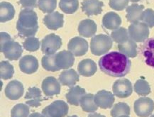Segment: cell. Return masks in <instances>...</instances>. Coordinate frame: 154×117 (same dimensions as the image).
Masks as SVG:
<instances>
[{
    "instance_id": "1",
    "label": "cell",
    "mask_w": 154,
    "mask_h": 117,
    "mask_svg": "<svg viewBox=\"0 0 154 117\" xmlns=\"http://www.w3.org/2000/svg\"><path fill=\"white\" fill-rule=\"evenodd\" d=\"M100 70L105 74L114 77H122L130 72L131 62L123 53L111 52L106 53L99 60Z\"/></svg>"
},
{
    "instance_id": "2",
    "label": "cell",
    "mask_w": 154,
    "mask_h": 117,
    "mask_svg": "<svg viewBox=\"0 0 154 117\" xmlns=\"http://www.w3.org/2000/svg\"><path fill=\"white\" fill-rule=\"evenodd\" d=\"M17 29L21 38L34 36L38 29L37 14L32 9L21 10L17 23Z\"/></svg>"
},
{
    "instance_id": "3",
    "label": "cell",
    "mask_w": 154,
    "mask_h": 117,
    "mask_svg": "<svg viewBox=\"0 0 154 117\" xmlns=\"http://www.w3.org/2000/svg\"><path fill=\"white\" fill-rule=\"evenodd\" d=\"M0 51L6 58L11 61L19 60L23 53L21 45L14 41L7 33H0Z\"/></svg>"
},
{
    "instance_id": "4",
    "label": "cell",
    "mask_w": 154,
    "mask_h": 117,
    "mask_svg": "<svg viewBox=\"0 0 154 117\" xmlns=\"http://www.w3.org/2000/svg\"><path fill=\"white\" fill-rule=\"evenodd\" d=\"M113 41L110 36L105 34H99L92 38L90 50L93 55L99 56L105 54L112 48Z\"/></svg>"
},
{
    "instance_id": "5",
    "label": "cell",
    "mask_w": 154,
    "mask_h": 117,
    "mask_svg": "<svg viewBox=\"0 0 154 117\" xmlns=\"http://www.w3.org/2000/svg\"><path fill=\"white\" fill-rule=\"evenodd\" d=\"M68 105L63 100H56L42 110L44 117H65L68 113Z\"/></svg>"
},
{
    "instance_id": "6",
    "label": "cell",
    "mask_w": 154,
    "mask_h": 117,
    "mask_svg": "<svg viewBox=\"0 0 154 117\" xmlns=\"http://www.w3.org/2000/svg\"><path fill=\"white\" fill-rule=\"evenodd\" d=\"M128 32L130 38L135 42H144L149 36V26L143 22L131 23Z\"/></svg>"
},
{
    "instance_id": "7",
    "label": "cell",
    "mask_w": 154,
    "mask_h": 117,
    "mask_svg": "<svg viewBox=\"0 0 154 117\" xmlns=\"http://www.w3.org/2000/svg\"><path fill=\"white\" fill-rule=\"evenodd\" d=\"M62 46V39L54 33L47 35L41 41V51L46 55H53Z\"/></svg>"
},
{
    "instance_id": "8",
    "label": "cell",
    "mask_w": 154,
    "mask_h": 117,
    "mask_svg": "<svg viewBox=\"0 0 154 117\" xmlns=\"http://www.w3.org/2000/svg\"><path fill=\"white\" fill-rule=\"evenodd\" d=\"M134 109L139 117H149L154 110V102L149 97H141L134 102Z\"/></svg>"
},
{
    "instance_id": "9",
    "label": "cell",
    "mask_w": 154,
    "mask_h": 117,
    "mask_svg": "<svg viewBox=\"0 0 154 117\" xmlns=\"http://www.w3.org/2000/svg\"><path fill=\"white\" fill-rule=\"evenodd\" d=\"M112 90L114 94L119 98H127L132 94L133 87L128 79L122 78L114 82Z\"/></svg>"
},
{
    "instance_id": "10",
    "label": "cell",
    "mask_w": 154,
    "mask_h": 117,
    "mask_svg": "<svg viewBox=\"0 0 154 117\" xmlns=\"http://www.w3.org/2000/svg\"><path fill=\"white\" fill-rule=\"evenodd\" d=\"M88 43L82 37H75L70 39L68 44L69 51L75 56H82L86 54L88 51Z\"/></svg>"
},
{
    "instance_id": "11",
    "label": "cell",
    "mask_w": 154,
    "mask_h": 117,
    "mask_svg": "<svg viewBox=\"0 0 154 117\" xmlns=\"http://www.w3.org/2000/svg\"><path fill=\"white\" fill-rule=\"evenodd\" d=\"M43 92L47 97H53V95L60 94L61 87L60 83L54 77H47L43 80L41 84Z\"/></svg>"
},
{
    "instance_id": "12",
    "label": "cell",
    "mask_w": 154,
    "mask_h": 117,
    "mask_svg": "<svg viewBox=\"0 0 154 117\" xmlns=\"http://www.w3.org/2000/svg\"><path fill=\"white\" fill-rule=\"evenodd\" d=\"M24 87L22 83L18 80H12L8 83L5 93L6 97L11 100H17L23 96Z\"/></svg>"
},
{
    "instance_id": "13",
    "label": "cell",
    "mask_w": 154,
    "mask_h": 117,
    "mask_svg": "<svg viewBox=\"0 0 154 117\" xmlns=\"http://www.w3.org/2000/svg\"><path fill=\"white\" fill-rule=\"evenodd\" d=\"M114 101V94L106 90H100L94 95V102L98 107L102 109H110L113 106Z\"/></svg>"
},
{
    "instance_id": "14",
    "label": "cell",
    "mask_w": 154,
    "mask_h": 117,
    "mask_svg": "<svg viewBox=\"0 0 154 117\" xmlns=\"http://www.w3.org/2000/svg\"><path fill=\"white\" fill-rule=\"evenodd\" d=\"M38 61L33 55H25L19 60V68L26 74H33L38 70Z\"/></svg>"
},
{
    "instance_id": "15",
    "label": "cell",
    "mask_w": 154,
    "mask_h": 117,
    "mask_svg": "<svg viewBox=\"0 0 154 117\" xmlns=\"http://www.w3.org/2000/svg\"><path fill=\"white\" fill-rule=\"evenodd\" d=\"M43 23L48 29L56 31L63 26L64 16L58 11L48 14L43 18Z\"/></svg>"
},
{
    "instance_id": "16",
    "label": "cell",
    "mask_w": 154,
    "mask_h": 117,
    "mask_svg": "<svg viewBox=\"0 0 154 117\" xmlns=\"http://www.w3.org/2000/svg\"><path fill=\"white\" fill-rule=\"evenodd\" d=\"M56 62L60 70H67L74 64V55L70 51H62L56 54Z\"/></svg>"
},
{
    "instance_id": "17",
    "label": "cell",
    "mask_w": 154,
    "mask_h": 117,
    "mask_svg": "<svg viewBox=\"0 0 154 117\" xmlns=\"http://www.w3.org/2000/svg\"><path fill=\"white\" fill-rule=\"evenodd\" d=\"M103 2L100 0H83L82 2V10L88 17L99 15L102 13Z\"/></svg>"
},
{
    "instance_id": "18",
    "label": "cell",
    "mask_w": 154,
    "mask_h": 117,
    "mask_svg": "<svg viewBox=\"0 0 154 117\" xmlns=\"http://www.w3.org/2000/svg\"><path fill=\"white\" fill-rule=\"evenodd\" d=\"M24 99L26 104L31 107H38L41 106V102L47 99H43L41 96V91L37 87H29L28 92L26 94Z\"/></svg>"
},
{
    "instance_id": "19",
    "label": "cell",
    "mask_w": 154,
    "mask_h": 117,
    "mask_svg": "<svg viewBox=\"0 0 154 117\" xmlns=\"http://www.w3.org/2000/svg\"><path fill=\"white\" fill-rule=\"evenodd\" d=\"M141 54L145 63L152 67H154V38H149L141 46Z\"/></svg>"
},
{
    "instance_id": "20",
    "label": "cell",
    "mask_w": 154,
    "mask_h": 117,
    "mask_svg": "<svg viewBox=\"0 0 154 117\" xmlns=\"http://www.w3.org/2000/svg\"><path fill=\"white\" fill-rule=\"evenodd\" d=\"M144 6L139 5L138 4H132L126 8V19L129 22L131 23L139 22L141 21L142 15L143 13Z\"/></svg>"
},
{
    "instance_id": "21",
    "label": "cell",
    "mask_w": 154,
    "mask_h": 117,
    "mask_svg": "<svg viewBox=\"0 0 154 117\" xmlns=\"http://www.w3.org/2000/svg\"><path fill=\"white\" fill-rule=\"evenodd\" d=\"M97 24L91 19H84L80 21L78 26L79 34L85 38L94 36L97 32Z\"/></svg>"
},
{
    "instance_id": "22",
    "label": "cell",
    "mask_w": 154,
    "mask_h": 117,
    "mask_svg": "<svg viewBox=\"0 0 154 117\" xmlns=\"http://www.w3.org/2000/svg\"><path fill=\"white\" fill-rule=\"evenodd\" d=\"M80 80L79 75L73 69L68 70H64L59 75L58 81L63 86L72 87Z\"/></svg>"
},
{
    "instance_id": "23",
    "label": "cell",
    "mask_w": 154,
    "mask_h": 117,
    "mask_svg": "<svg viewBox=\"0 0 154 117\" xmlns=\"http://www.w3.org/2000/svg\"><path fill=\"white\" fill-rule=\"evenodd\" d=\"M97 65L91 59H84L78 64L79 74L84 77H91L97 72Z\"/></svg>"
},
{
    "instance_id": "24",
    "label": "cell",
    "mask_w": 154,
    "mask_h": 117,
    "mask_svg": "<svg viewBox=\"0 0 154 117\" xmlns=\"http://www.w3.org/2000/svg\"><path fill=\"white\" fill-rule=\"evenodd\" d=\"M86 94L85 90L80 86L72 87L69 90L66 97L69 104L78 106L80 105L81 98Z\"/></svg>"
},
{
    "instance_id": "25",
    "label": "cell",
    "mask_w": 154,
    "mask_h": 117,
    "mask_svg": "<svg viewBox=\"0 0 154 117\" xmlns=\"http://www.w3.org/2000/svg\"><path fill=\"white\" fill-rule=\"evenodd\" d=\"M122 23L121 17L115 12H108L103 17L102 25L108 30H116Z\"/></svg>"
},
{
    "instance_id": "26",
    "label": "cell",
    "mask_w": 154,
    "mask_h": 117,
    "mask_svg": "<svg viewBox=\"0 0 154 117\" xmlns=\"http://www.w3.org/2000/svg\"><path fill=\"white\" fill-rule=\"evenodd\" d=\"M15 15V9L11 4L7 2L0 3V21L7 22L13 19Z\"/></svg>"
},
{
    "instance_id": "27",
    "label": "cell",
    "mask_w": 154,
    "mask_h": 117,
    "mask_svg": "<svg viewBox=\"0 0 154 117\" xmlns=\"http://www.w3.org/2000/svg\"><path fill=\"white\" fill-rule=\"evenodd\" d=\"M118 50L129 57H135L137 55V45L135 41L131 38L125 43H119L117 45Z\"/></svg>"
},
{
    "instance_id": "28",
    "label": "cell",
    "mask_w": 154,
    "mask_h": 117,
    "mask_svg": "<svg viewBox=\"0 0 154 117\" xmlns=\"http://www.w3.org/2000/svg\"><path fill=\"white\" fill-rule=\"evenodd\" d=\"M80 105L85 112L93 113L98 109V106L94 102V96L92 94H85L81 98Z\"/></svg>"
},
{
    "instance_id": "29",
    "label": "cell",
    "mask_w": 154,
    "mask_h": 117,
    "mask_svg": "<svg viewBox=\"0 0 154 117\" xmlns=\"http://www.w3.org/2000/svg\"><path fill=\"white\" fill-rule=\"evenodd\" d=\"M41 64L43 68L47 71L55 72L60 70L56 65V54L44 55L41 59Z\"/></svg>"
},
{
    "instance_id": "30",
    "label": "cell",
    "mask_w": 154,
    "mask_h": 117,
    "mask_svg": "<svg viewBox=\"0 0 154 117\" xmlns=\"http://www.w3.org/2000/svg\"><path fill=\"white\" fill-rule=\"evenodd\" d=\"M112 117H119L121 116H129L130 107L129 105L124 102H119L114 104L111 110Z\"/></svg>"
},
{
    "instance_id": "31",
    "label": "cell",
    "mask_w": 154,
    "mask_h": 117,
    "mask_svg": "<svg viewBox=\"0 0 154 117\" xmlns=\"http://www.w3.org/2000/svg\"><path fill=\"white\" fill-rule=\"evenodd\" d=\"M111 38L112 40L117 43H125L130 39L128 31L125 28L123 27H119L116 30L112 31L111 33Z\"/></svg>"
},
{
    "instance_id": "32",
    "label": "cell",
    "mask_w": 154,
    "mask_h": 117,
    "mask_svg": "<svg viewBox=\"0 0 154 117\" xmlns=\"http://www.w3.org/2000/svg\"><path fill=\"white\" fill-rule=\"evenodd\" d=\"M78 0H72V1H64L60 0L59 2V7L63 12L72 14H74L78 9Z\"/></svg>"
},
{
    "instance_id": "33",
    "label": "cell",
    "mask_w": 154,
    "mask_h": 117,
    "mask_svg": "<svg viewBox=\"0 0 154 117\" xmlns=\"http://www.w3.org/2000/svg\"><path fill=\"white\" fill-rule=\"evenodd\" d=\"M14 73V69L12 65L8 61H2L0 63V77L7 80L11 79Z\"/></svg>"
},
{
    "instance_id": "34",
    "label": "cell",
    "mask_w": 154,
    "mask_h": 117,
    "mask_svg": "<svg viewBox=\"0 0 154 117\" xmlns=\"http://www.w3.org/2000/svg\"><path fill=\"white\" fill-rule=\"evenodd\" d=\"M134 90L139 95L147 96L151 93V87L146 80L141 78L138 80L134 84Z\"/></svg>"
},
{
    "instance_id": "35",
    "label": "cell",
    "mask_w": 154,
    "mask_h": 117,
    "mask_svg": "<svg viewBox=\"0 0 154 117\" xmlns=\"http://www.w3.org/2000/svg\"><path fill=\"white\" fill-rule=\"evenodd\" d=\"M29 107L27 104H18L13 107L11 111V117H28Z\"/></svg>"
},
{
    "instance_id": "36",
    "label": "cell",
    "mask_w": 154,
    "mask_h": 117,
    "mask_svg": "<svg viewBox=\"0 0 154 117\" xmlns=\"http://www.w3.org/2000/svg\"><path fill=\"white\" fill-rule=\"evenodd\" d=\"M57 0H38V7L43 13L51 14L56 9Z\"/></svg>"
},
{
    "instance_id": "37",
    "label": "cell",
    "mask_w": 154,
    "mask_h": 117,
    "mask_svg": "<svg viewBox=\"0 0 154 117\" xmlns=\"http://www.w3.org/2000/svg\"><path fill=\"white\" fill-rule=\"evenodd\" d=\"M23 46L26 51L34 52L38 51L40 48V41L35 37H29L23 42Z\"/></svg>"
},
{
    "instance_id": "38",
    "label": "cell",
    "mask_w": 154,
    "mask_h": 117,
    "mask_svg": "<svg viewBox=\"0 0 154 117\" xmlns=\"http://www.w3.org/2000/svg\"><path fill=\"white\" fill-rule=\"evenodd\" d=\"M141 21L150 28L154 27V11L151 9H147L143 11Z\"/></svg>"
},
{
    "instance_id": "39",
    "label": "cell",
    "mask_w": 154,
    "mask_h": 117,
    "mask_svg": "<svg viewBox=\"0 0 154 117\" xmlns=\"http://www.w3.org/2000/svg\"><path fill=\"white\" fill-rule=\"evenodd\" d=\"M129 0H109V5L116 11H122L127 7Z\"/></svg>"
},
{
    "instance_id": "40",
    "label": "cell",
    "mask_w": 154,
    "mask_h": 117,
    "mask_svg": "<svg viewBox=\"0 0 154 117\" xmlns=\"http://www.w3.org/2000/svg\"><path fill=\"white\" fill-rule=\"evenodd\" d=\"M19 2L26 9H33L37 7V0H19Z\"/></svg>"
},
{
    "instance_id": "41",
    "label": "cell",
    "mask_w": 154,
    "mask_h": 117,
    "mask_svg": "<svg viewBox=\"0 0 154 117\" xmlns=\"http://www.w3.org/2000/svg\"><path fill=\"white\" fill-rule=\"evenodd\" d=\"M88 117H106V116L100 114H97V113H94V114H89Z\"/></svg>"
},
{
    "instance_id": "42",
    "label": "cell",
    "mask_w": 154,
    "mask_h": 117,
    "mask_svg": "<svg viewBox=\"0 0 154 117\" xmlns=\"http://www.w3.org/2000/svg\"><path fill=\"white\" fill-rule=\"evenodd\" d=\"M29 117H44V116L43 114H39V113H33L30 116H29Z\"/></svg>"
},
{
    "instance_id": "43",
    "label": "cell",
    "mask_w": 154,
    "mask_h": 117,
    "mask_svg": "<svg viewBox=\"0 0 154 117\" xmlns=\"http://www.w3.org/2000/svg\"><path fill=\"white\" fill-rule=\"evenodd\" d=\"M130 1H131V2H139L140 0H130Z\"/></svg>"
},
{
    "instance_id": "44",
    "label": "cell",
    "mask_w": 154,
    "mask_h": 117,
    "mask_svg": "<svg viewBox=\"0 0 154 117\" xmlns=\"http://www.w3.org/2000/svg\"><path fill=\"white\" fill-rule=\"evenodd\" d=\"M68 117H78V116H76V115H73V116H68Z\"/></svg>"
},
{
    "instance_id": "45",
    "label": "cell",
    "mask_w": 154,
    "mask_h": 117,
    "mask_svg": "<svg viewBox=\"0 0 154 117\" xmlns=\"http://www.w3.org/2000/svg\"><path fill=\"white\" fill-rule=\"evenodd\" d=\"M119 117H129V116H125V115H124V116H119Z\"/></svg>"
},
{
    "instance_id": "46",
    "label": "cell",
    "mask_w": 154,
    "mask_h": 117,
    "mask_svg": "<svg viewBox=\"0 0 154 117\" xmlns=\"http://www.w3.org/2000/svg\"><path fill=\"white\" fill-rule=\"evenodd\" d=\"M64 1H72V0H64Z\"/></svg>"
},
{
    "instance_id": "47",
    "label": "cell",
    "mask_w": 154,
    "mask_h": 117,
    "mask_svg": "<svg viewBox=\"0 0 154 117\" xmlns=\"http://www.w3.org/2000/svg\"><path fill=\"white\" fill-rule=\"evenodd\" d=\"M151 117H154V114H153V115H152V116H151Z\"/></svg>"
}]
</instances>
